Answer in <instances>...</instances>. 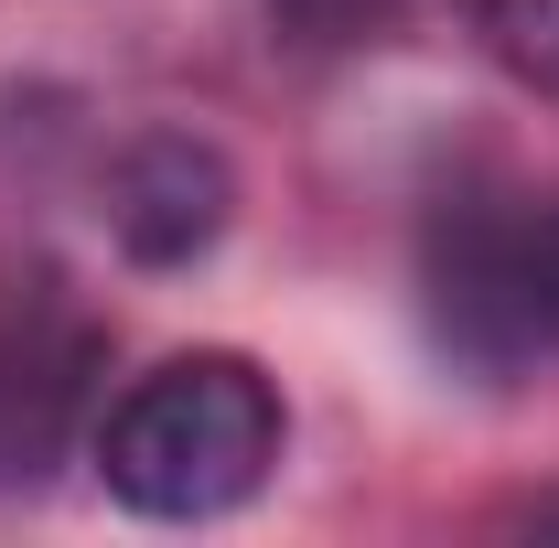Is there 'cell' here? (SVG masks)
Wrapping results in <instances>:
<instances>
[{
  "label": "cell",
  "instance_id": "cell-1",
  "mask_svg": "<svg viewBox=\"0 0 559 548\" xmlns=\"http://www.w3.org/2000/svg\"><path fill=\"white\" fill-rule=\"evenodd\" d=\"M280 388L226 355V344H194V355H162L151 377H130L108 419H97V484L151 516V527H194V516H237L259 484L280 474Z\"/></svg>",
  "mask_w": 559,
  "mask_h": 548
},
{
  "label": "cell",
  "instance_id": "cell-2",
  "mask_svg": "<svg viewBox=\"0 0 559 548\" xmlns=\"http://www.w3.org/2000/svg\"><path fill=\"white\" fill-rule=\"evenodd\" d=\"M430 344L474 377L559 355V194H441L419 237Z\"/></svg>",
  "mask_w": 559,
  "mask_h": 548
},
{
  "label": "cell",
  "instance_id": "cell-3",
  "mask_svg": "<svg viewBox=\"0 0 559 548\" xmlns=\"http://www.w3.org/2000/svg\"><path fill=\"white\" fill-rule=\"evenodd\" d=\"M226 205H237L226 162H215L205 140H183V130H151V140H130L108 162V237L130 248L140 270L205 259L215 237H226Z\"/></svg>",
  "mask_w": 559,
  "mask_h": 548
},
{
  "label": "cell",
  "instance_id": "cell-4",
  "mask_svg": "<svg viewBox=\"0 0 559 548\" xmlns=\"http://www.w3.org/2000/svg\"><path fill=\"white\" fill-rule=\"evenodd\" d=\"M75 366L86 334H0V484H33L75 430Z\"/></svg>",
  "mask_w": 559,
  "mask_h": 548
},
{
  "label": "cell",
  "instance_id": "cell-5",
  "mask_svg": "<svg viewBox=\"0 0 559 548\" xmlns=\"http://www.w3.org/2000/svg\"><path fill=\"white\" fill-rule=\"evenodd\" d=\"M474 33H485V55L506 75H527L538 97H559V0H452Z\"/></svg>",
  "mask_w": 559,
  "mask_h": 548
}]
</instances>
